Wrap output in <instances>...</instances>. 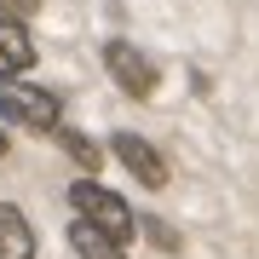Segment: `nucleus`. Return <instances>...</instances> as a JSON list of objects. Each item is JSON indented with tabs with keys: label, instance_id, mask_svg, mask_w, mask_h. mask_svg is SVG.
I'll return each instance as SVG.
<instances>
[{
	"label": "nucleus",
	"instance_id": "nucleus-3",
	"mask_svg": "<svg viewBox=\"0 0 259 259\" xmlns=\"http://www.w3.org/2000/svg\"><path fill=\"white\" fill-rule=\"evenodd\" d=\"M104 69H110L115 87L133 93V98H150V93H156V58H144L133 40H110V47H104Z\"/></svg>",
	"mask_w": 259,
	"mask_h": 259
},
{
	"label": "nucleus",
	"instance_id": "nucleus-5",
	"mask_svg": "<svg viewBox=\"0 0 259 259\" xmlns=\"http://www.w3.org/2000/svg\"><path fill=\"white\" fill-rule=\"evenodd\" d=\"M0 259H35V231L12 202H0Z\"/></svg>",
	"mask_w": 259,
	"mask_h": 259
},
{
	"label": "nucleus",
	"instance_id": "nucleus-4",
	"mask_svg": "<svg viewBox=\"0 0 259 259\" xmlns=\"http://www.w3.org/2000/svg\"><path fill=\"white\" fill-rule=\"evenodd\" d=\"M115 161L127 167L133 179H139V185H150V190H161L167 185V161H161V150L150 144V139H139V133H115Z\"/></svg>",
	"mask_w": 259,
	"mask_h": 259
},
{
	"label": "nucleus",
	"instance_id": "nucleus-7",
	"mask_svg": "<svg viewBox=\"0 0 259 259\" xmlns=\"http://www.w3.org/2000/svg\"><path fill=\"white\" fill-rule=\"evenodd\" d=\"M69 242H75V253H81V259H127V248H121V242L98 236L93 225H81V219L69 225Z\"/></svg>",
	"mask_w": 259,
	"mask_h": 259
},
{
	"label": "nucleus",
	"instance_id": "nucleus-1",
	"mask_svg": "<svg viewBox=\"0 0 259 259\" xmlns=\"http://www.w3.org/2000/svg\"><path fill=\"white\" fill-rule=\"evenodd\" d=\"M69 207H75V219H81V225H93V231H98V236H110V242H127L133 231H139V219H133V207L121 202L115 190L93 185V179H81V185H69Z\"/></svg>",
	"mask_w": 259,
	"mask_h": 259
},
{
	"label": "nucleus",
	"instance_id": "nucleus-9",
	"mask_svg": "<svg viewBox=\"0 0 259 259\" xmlns=\"http://www.w3.org/2000/svg\"><path fill=\"white\" fill-rule=\"evenodd\" d=\"M144 225H150V236H156V248H179V236H173V231H167V225H161V219H144Z\"/></svg>",
	"mask_w": 259,
	"mask_h": 259
},
{
	"label": "nucleus",
	"instance_id": "nucleus-2",
	"mask_svg": "<svg viewBox=\"0 0 259 259\" xmlns=\"http://www.w3.org/2000/svg\"><path fill=\"white\" fill-rule=\"evenodd\" d=\"M0 115L23 121L35 133H52L58 127V98L47 87H23V81H0Z\"/></svg>",
	"mask_w": 259,
	"mask_h": 259
},
{
	"label": "nucleus",
	"instance_id": "nucleus-10",
	"mask_svg": "<svg viewBox=\"0 0 259 259\" xmlns=\"http://www.w3.org/2000/svg\"><path fill=\"white\" fill-rule=\"evenodd\" d=\"M0 6H6V18H18V23H23V12H35L40 0H0Z\"/></svg>",
	"mask_w": 259,
	"mask_h": 259
},
{
	"label": "nucleus",
	"instance_id": "nucleus-8",
	"mask_svg": "<svg viewBox=\"0 0 259 259\" xmlns=\"http://www.w3.org/2000/svg\"><path fill=\"white\" fill-rule=\"evenodd\" d=\"M64 150H69V156L87 167V173L98 167V150H93V139H81V133H64Z\"/></svg>",
	"mask_w": 259,
	"mask_h": 259
},
{
	"label": "nucleus",
	"instance_id": "nucleus-11",
	"mask_svg": "<svg viewBox=\"0 0 259 259\" xmlns=\"http://www.w3.org/2000/svg\"><path fill=\"white\" fill-rule=\"evenodd\" d=\"M0 156H6V133H0Z\"/></svg>",
	"mask_w": 259,
	"mask_h": 259
},
{
	"label": "nucleus",
	"instance_id": "nucleus-6",
	"mask_svg": "<svg viewBox=\"0 0 259 259\" xmlns=\"http://www.w3.org/2000/svg\"><path fill=\"white\" fill-rule=\"evenodd\" d=\"M0 64H6V69H29V64H35V40H29V29L18 18H6V12H0Z\"/></svg>",
	"mask_w": 259,
	"mask_h": 259
}]
</instances>
